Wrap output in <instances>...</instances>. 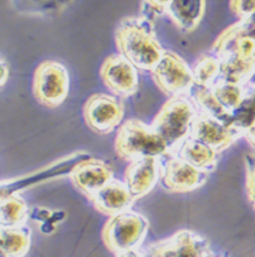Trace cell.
Segmentation results:
<instances>
[{
  "instance_id": "d6a6232c",
  "label": "cell",
  "mask_w": 255,
  "mask_h": 257,
  "mask_svg": "<svg viewBox=\"0 0 255 257\" xmlns=\"http://www.w3.org/2000/svg\"><path fill=\"white\" fill-rule=\"evenodd\" d=\"M203 257H221V256H217V254H214V253L213 252H207L206 254H205V256Z\"/></svg>"
},
{
  "instance_id": "cb8c5ba5",
  "label": "cell",
  "mask_w": 255,
  "mask_h": 257,
  "mask_svg": "<svg viewBox=\"0 0 255 257\" xmlns=\"http://www.w3.org/2000/svg\"><path fill=\"white\" fill-rule=\"evenodd\" d=\"M231 120L232 127L239 130L241 134L255 124V100L247 92L239 107L231 112Z\"/></svg>"
},
{
  "instance_id": "e0dca14e",
  "label": "cell",
  "mask_w": 255,
  "mask_h": 257,
  "mask_svg": "<svg viewBox=\"0 0 255 257\" xmlns=\"http://www.w3.org/2000/svg\"><path fill=\"white\" fill-rule=\"evenodd\" d=\"M173 151V156L182 159L186 163L191 164L192 167L205 171H211L216 167L218 159V154L214 149L190 137L184 140L180 145H177Z\"/></svg>"
},
{
  "instance_id": "5bb4252c",
  "label": "cell",
  "mask_w": 255,
  "mask_h": 257,
  "mask_svg": "<svg viewBox=\"0 0 255 257\" xmlns=\"http://www.w3.org/2000/svg\"><path fill=\"white\" fill-rule=\"evenodd\" d=\"M161 177V166L156 158H142L128 163L124 183L135 200L150 193Z\"/></svg>"
},
{
  "instance_id": "4dcf8cb0",
  "label": "cell",
  "mask_w": 255,
  "mask_h": 257,
  "mask_svg": "<svg viewBox=\"0 0 255 257\" xmlns=\"http://www.w3.org/2000/svg\"><path fill=\"white\" fill-rule=\"evenodd\" d=\"M116 257H143V254L138 250H127V252L119 253V254H116Z\"/></svg>"
},
{
  "instance_id": "7402d4cb",
  "label": "cell",
  "mask_w": 255,
  "mask_h": 257,
  "mask_svg": "<svg viewBox=\"0 0 255 257\" xmlns=\"http://www.w3.org/2000/svg\"><path fill=\"white\" fill-rule=\"evenodd\" d=\"M192 77L195 86L211 88L220 78V59L214 54H205L192 64Z\"/></svg>"
},
{
  "instance_id": "30bf717a",
  "label": "cell",
  "mask_w": 255,
  "mask_h": 257,
  "mask_svg": "<svg viewBox=\"0 0 255 257\" xmlns=\"http://www.w3.org/2000/svg\"><path fill=\"white\" fill-rule=\"evenodd\" d=\"M210 252L206 238L191 230H180L171 238L146 247L147 257H203Z\"/></svg>"
},
{
  "instance_id": "484cf974",
  "label": "cell",
  "mask_w": 255,
  "mask_h": 257,
  "mask_svg": "<svg viewBox=\"0 0 255 257\" xmlns=\"http://www.w3.org/2000/svg\"><path fill=\"white\" fill-rule=\"evenodd\" d=\"M245 167V193L251 207L255 209V152L244 155Z\"/></svg>"
},
{
  "instance_id": "3957f363",
  "label": "cell",
  "mask_w": 255,
  "mask_h": 257,
  "mask_svg": "<svg viewBox=\"0 0 255 257\" xmlns=\"http://www.w3.org/2000/svg\"><path fill=\"white\" fill-rule=\"evenodd\" d=\"M198 114L199 111L190 94L175 96L169 97L162 105L156 118L153 119L152 126L165 140L169 149H175L188 139Z\"/></svg>"
},
{
  "instance_id": "2e32d148",
  "label": "cell",
  "mask_w": 255,
  "mask_h": 257,
  "mask_svg": "<svg viewBox=\"0 0 255 257\" xmlns=\"http://www.w3.org/2000/svg\"><path fill=\"white\" fill-rule=\"evenodd\" d=\"M206 10L203 0H168L165 14L184 33H191L201 24Z\"/></svg>"
},
{
  "instance_id": "603a6c76",
  "label": "cell",
  "mask_w": 255,
  "mask_h": 257,
  "mask_svg": "<svg viewBox=\"0 0 255 257\" xmlns=\"http://www.w3.org/2000/svg\"><path fill=\"white\" fill-rule=\"evenodd\" d=\"M211 90L216 96V99L220 101L221 105L229 112H232L233 109L239 107V104L243 101L245 94V86L225 82L221 79L213 84Z\"/></svg>"
},
{
  "instance_id": "4fadbf2b",
  "label": "cell",
  "mask_w": 255,
  "mask_h": 257,
  "mask_svg": "<svg viewBox=\"0 0 255 257\" xmlns=\"http://www.w3.org/2000/svg\"><path fill=\"white\" fill-rule=\"evenodd\" d=\"M70 178L74 186L89 198L112 181L113 170L104 160L89 158L75 166L70 173Z\"/></svg>"
},
{
  "instance_id": "d4e9b609",
  "label": "cell",
  "mask_w": 255,
  "mask_h": 257,
  "mask_svg": "<svg viewBox=\"0 0 255 257\" xmlns=\"http://www.w3.org/2000/svg\"><path fill=\"white\" fill-rule=\"evenodd\" d=\"M167 3L168 2H164V0H145V2H141L139 5V17H142L149 22L152 24H156L157 20L161 17V15L165 14V10H167Z\"/></svg>"
},
{
  "instance_id": "4316f807",
  "label": "cell",
  "mask_w": 255,
  "mask_h": 257,
  "mask_svg": "<svg viewBox=\"0 0 255 257\" xmlns=\"http://www.w3.org/2000/svg\"><path fill=\"white\" fill-rule=\"evenodd\" d=\"M229 9L239 21L247 20L255 13V0H232L229 2Z\"/></svg>"
},
{
  "instance_id": "6da1fadb",
  "label": "cell",
  "mask_w": 255,
  "mask_h": 257,
  "mask_svg": "<svg viewBox=\"0 0 255 257\" xmlns=\"http://www.w3.org/2000/svg\"><path fill=\"white\" fill-rule=\"evenodd\" d=\"M115 43L119 54L133 63L138 70L150 71L164 55L154 24L142 17H124L115 29Z\"/></svg>"
},
{
  "instance_id": "7a4b0ae2",
  "label": "cell",
  "mask_w": 255,
  "mask_h": 257,
  "mask_svg": "<svg viewBox=\"0 0 255 257\" xmlns=\"http://www.w3.org/2000/svg\"><path fill=\"white\" fill-rule=\"evenodd\" d=\"M115 151L119 158L131 163L142 158H161L171 149L152 124L133 118L120 124L115 139Z\"/></svg>"
},
{
  "instance_id": "8992f818",
  "label": "cell",
  "mask_w": 255,
  "mask_h": 257,
  "mask_svg": "<svg viewBox=\"0 0 255 257\" xmlns=\"http://www.w3.org/2000/svg\"><path fill=\"white\" fill-rule=\"evenodd\" d=\"M152 77L158 89L169 97L190 94L195 85L190 64L173 51H164L157 66L152 70Z\"/></svg>"
},
{
  "instance_id": "44dd1931",
  "label": "cell",
  "mask_w": 255,
  "mask_h": 257,
  "mask_svg": "<svg viewBox=\"0 0 255 257\" xmlns=\"http://www.w3.org/2000/svg\"><path fill=\"white\" fill-rule=\"evenodd\" d=\"M29 216V207L20 196H11L0 201V227H25Z\"/></svg>"
},
{
  "instance_id": "f1b7e54d",
  "label": "cell",
  "mask_w": 255,
  "mask_h": 257,
  "mask_svg": "<svg viewBox=\"0 0 255 257\" xmlns=\"http://www.w3.org/2000/svg\"><path fill=\"white\" fill-rule=\"evenodd\" d=\"M243 136H244L245 139H247V141L250 143L251 147H252V148H255V124L252 126V127L248 128V130H247V132H245Z\"/></svg>"
},
{
  "instance_id": "ac0fdd59",
  "label": "cell",
  "mask_w": 255,
  "mask_h": 257,
  "mask_svg": "<svg viewBox=\"0 0 255 257\" xmlns=\"http://www.w3.org/2000/svg\"><path fill=\"white\" fill-rule=\"evenodd\" d=\"M220 59L221 81L245 86L255 74V59H245L233 54L222 55Z\"/></svg>"
},
{
  "instance_id": "83f0119b",
  "label": "cell",
  "mask_w": 255,
  "mask_h": 257,
  "mask_svg": "<svg viewBox=\"0 0 255 257\" xmlns=\"http://www.w3.org/2000/svg\"><path fill=\"white\" fill-rule=\"evenodd\" d=\"M9 75H10V70H9V64L6 63L5 59L0 58V88L5 86V84L9 79Z\"/></svg>"
},
{
  "instance_id": "9c48e42d",
  "label": "cell",
  "mask_w": 255,
  "mask_h": 257,
  "mask_svg": "<svg viewBox=\"0 0 255 257\" xmlns=\"http://www.w3.org/2000/svg\"><path fill=\"white\" fill-rule=\"evenodd\" d=\"M89 158H92V156L86 154V152L79 151V152H75L74 155H70L67 158L56 162L54 166L43 168L37 173H32L28 177L3 181V182H0V201L7 197H11V196H18L17 193L24 190V189L30 188V186H35L36 183L45 182V181H49V179L62 177L64 174H70L77 164H79L81 162H84Z\"/></svg>"
},
{
  "instance_id": "8fae6325",
  "label": "cell",
  "mask_w": 255,
  "mask_h": 257,
  "mask_svg": "<svg viewBox=\"0 0 255 257\" xmlns=\"http://www.w3.org/2000/svg\"><path fill=\"white\" fill-rule=\"evenodd\" d=\"M210 171L198 170L182 159L172 156L161 166V183L173 193H190L201 188L209 178Z\"/></svg>"
},
{
  "instance_id": "ffe728a7",
  "label": "cell",
  "mask_w": 255,
  "mask_h": 257,
  "mask_svg": "<svg viewBox=\"0 0 255 257\" xmlns=\"http://www.w3.org/2000/svg\"><path fill=\"white\" fill-rule=\"evenodd\" d=\"M32 232L25 227H0V257H24L30 249Z\"/></svg>"
},
{
  "instance_id": "9a60e30c",
  "label": "cell",
  "mask_w": 255,
  "mask_h": 257,
  "mask_svg": "<svg viewBox=\"0 0 255 257\" xmlns=\"http://www.w3.org/2000/svg\"><path fill=\"white\" fill-rule=\"evenodd\" d=\"M89 200L98 212L104 213L109 218L130 211V208L135 201L126 183L115 178L94 193L92 197H89Z\"/></svg>"
},
{
  "instance_id": "52a82bcc",
  "label": "cell",
  "mask_w": 255,
  "mask_h": 257,
  "mask_svg": "<svg viewBox=\"0 0 255 257\" xmlns=\"http://www.w3.org/2000/svg\"><path fill=\"white\" fill-rule=\"evenodd\" d=\"M124 105L116 96L105 93L92 94L84 105V119L88 127L97 134L112 133L120 127Z\"/></svg>"
},
{
  "instance_id": "f546056e",
  "label": "cell",
  "mask_w": 255,
  "mask_h": 257,
  "mask_svg": "<svg viewBox=\"0 0 255 257\" xmlns=\"http://www.w3.org/2000/svg\"><path fill=\"white\" fill-rule=\"evenodd\" d=\"M241 24L247 28V29H255V13L251 17H248L247 20L240 21Z\"/></svg>"
},
{
  "instance_id": "1f68e13d",
  "label": "cell",
  "mask_w": 255,
  "mask_h": 257,
  "mask_svg": "<svg viewBox=\"0 0 255 257\" xmlns=\"http://www.w3.org/2000/svg\"><path fill=\"white\" fill-rule=\"evenodd\" d=\"M245 92L252 96V99L255 100V84H251V85H245Z\"/></svg>"
},
{
  "instance_id": "7c38bea8",
  "label": "cell",
  "mask_w": 255,
  "mask_h": 257,
  "mask_svg": "<svg viewBox=\"0 0 255 257\" xmlns=\"http://www.w3.org/2000/svg\"><path fill=\"white\" fill-rule=\"evenodd\" d=\"M241 136L243 134L239 130L221 123L217 119L198 114L188 137L206 144L207 147L214 149L217 154H221L226 148H229L236 140L240 139Z\"/></svg>"
},
{
  "instance_id": "277c9868",
  "label": "cell",
  "mask_w": 255,
  "mask_h": 257,
  "mask_svg": "<svg viewBox=\"0 0 255 257\" xmlns=\"http://www.w3.org/2000/svg\"><path fill=\"white\" fill-rule=\"evenodd\" d=\"M149 227L150 223L142 213L130 209L108 218L103 228V242L115 254L137 250L145 241Z\"/></svg>"
},
{
  "instance_id": "d6986e66",
  "label": "cell",
  "mask_w": 255,
  "mask_h": 257,
  "mask_svg": "<svg viewBox=\"0 0 255 257\" xmlns=\"http://www.w3.org/2000/svg\"><path fill=\"white\" fill-rule=\"evenodd\" d=\"M190 97L195 103L196 108L199 111V114L207 115L213 119L220 120L221 123L226 124L232 127L231 112L226 111L220 101L216 99V96L213 93L211 88H205V86H195L190 92Z\"/></svg>"
},
{
  "instance_id": "5b68a950",
  "label": "cell",
  "mask_w": 255,
  "mask_h": 257,
  "mask_svg": "<svg viewBox=\"0 0 255 257\" xmlns=\"http://www.w3.org/2000/svg\"><path fill=\"white\" fill-rule=\"evenodd\" d=\"M70 74L63 64L45 60L39 64L33 77V93L36 100L47 108H58L67 99Z\"/></svg>"
},
{
  "instance_id": "ba28073f",
  "label": "cell",
  "mask_w": 255,
  "mask_h": 257,
  "mask_svg": "<svg viewBox=\"0 0 255 257\" xmlns=\"http://www.w3.org/2000/svg\"><path fill=\"white\" fill-rule=\"evenodd\" d=\"M100 75L104 85L118 97H131L139 89L138 69L120 54L104 59Z\"/></svg>"
}]
</instances>
